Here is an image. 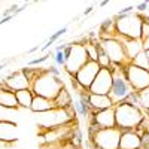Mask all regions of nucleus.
<instances>
[{
    "instance_id": "nucleus-1",
    "label": "nucleus",
    "mask_w": 149,
    "mask_h": 149,
    "mask_svg": "<svg viewBox=\"0 0 149 149\" xmlns=\"http://www.w3.org/2000/svg\"><path fill=\"white\" fill-rule=\"evenodd\" d=\"M113 107H115V124L121 133L134 130L143 121L142 112L139 110V107H136L133 104L118 103Z\"/></svg>"
},
{
    "instance_id": "nucleus-2",
    "label": "nucleus",
    "mask_w": 149,
    "mask_h": 149,
    "mask_svg": "<svg viewBox=\"0 0 149 149\" xmlns=\"http://www.w3.org/2000/svg\"><path fill=\"white\" fill-rule=\"evenodd\" d=\"M63 82L60 81L58 76H54L51 74L48 70H43L39 78H37L31 85H30V90L33 91L34 95H39V97H45L49 98V100H54L55 95L58 94V91L63 88Z\"/></svg>"
},
{
    "instance_id": "nucleus-3",
    "label": "nucleus",
    "mask_w": 149,
    "mask_h": 149,
    "mask_svg": "<svg viewBox=\"0 0 149 149\" xmlns=\"http://www.w3.org/2000/svg\"><path fill=\"white\" fill-rule=\"evenodd\" d=\"M142 19L137 14H130V15H116L115 21V33L119 37L125 39H140L142 34Z\"/></svg>"
},
{
    "instance_id": "nucleus-4",
    "label": "nucleus",
    "mask_w": 149,
    "mask_h": 149,
    "mask_svg": "<svg viewBox=\"0 0 149 149\" xmlns=\"http://www.w3.org/2000/svg\"><path fill=\"white\" fill-rule=\"evenodd\" d=\"M112 72V86H110V91H109V97L113 104L121 103L124 98H125L133 90L128 84V81L124 78V74L121 72V66L116 64H112V67L109 69Z\"/></svg>"
},
{
    "instance_id": "nucleus-5",
    "label": "nucleus",
    "mask_w": 149,
    "mask_h": 149,
    "mask_svg": "<svg viewBox=\"0 0 149 149\" xmlns=\"http://www.w3.org/2000/svg\"><path fill=\"white\" fill-rule=\"evenodd\" d=\"M121 72L131 86L133 91H142L149 86V70L140 69L131 63L121 66Z\"/></svg>"
},
{
    "instance_id": "nucleus-6",
    "label": "nucleus",
    "mask_w": 149,
    "mask_h": 149,
    "mask_svg": "<svg viewBox=\"0 0 149 149\" xmlns=\"http://www.w3.org/2000/svg\"><path fill=\"white\" fill-rule=\"evenodd\" d=\"M119 137L121 131L113 127V128H104L98 131L93 137V146L95 149H118L119 148Z\"/></svg>"
},
{
    "instance_id": "nucleus-7",
    "label": "nucleus",
    "mask_w": 149,
    "mask_h": 149,
    "mask_svg": "<svg viewBox=\"0 0 149 149\" xmlns=\"http://www.w3.org/2000/svg\"><path fill=\"white\" fill-rule=\"evenodd\" d=\"M102 48L104 49V52L107 54V57L110 58L112 64H116V66H124V64H128L130 61L125 57V51H124V46L122 43L118 40V37L115 34V37H110V39L102 40Z\"/></svg>"
},
{
    "instance_id": "nucleus-8",
    "label": "nucleus",
    "mask_w": 149,
    "mask_h": 149,
    "mask_svg": "<svg viewBox=\"0 0 149 149\" xmlns=\"http://www.w3.org/2000/svg\"><path fill=\"white\" fill-rule=\"evenodd\" d=\"M86 61H88V58H86V52H85L84 45H79V43L72 45V54L66 61V72L70 76H74Z\"/></svg>"
},
{
    "instance_id": "nucleus-9",
    "label": "nucleus",
    "mask_w": 149,
    "mask_h": 149,
    "mask_svg": "<svg viewBox=\"0 0 149 149\" xmlns=\"http://www.w3.org/2000/svg\"><path fill=\"white\" fill-rule=\"evenodd\" d=\"M110 86H112V72L109 69H100L91 86L88 88V93L97 95H107L110 91Z\"/></svg>"
},
{
    "instance_id": "nucleus-10",
    "label": "nucleus",
    "mask_w": 149,
    "mask_h": 149,
    "mask_svg": "<svg viewBox=\"0 0 149 149\" xmlns=\"http://www.w3.org/2000/svg\"><path fill=\"white\" fill-rule=\"evenodd\" d=\"M98 72H100V66H98L95 61H86V63L79 69V72L74 74V78H76L78 82L88 91V88L91 86L93 81L98 74Z\"/></svg>"
},
{
    "instance_id": "nucleus-11",
    "label": "nucleus",
    "mask_w": 149,
    "mask_h": 149,
    "mask_svg": "<svg viewBox=\"0 0 149 149\" xmlns=\"http://www.w3.org/2000/svg\"><path fill=\"white\" fill-rule=\"evenodd\" d=\"M2 82L8 86L9 90H12L14 93L17 91H21V90H27L30 88V82L27 81V78L24 76V73L19 70V72H14L10 73L9 76H6L5 79H2Z\"/></svg>"
},
{
    "instance_id": "nucleus-12",
    "label": "nucleus",
    "mask_w": 149,
    "mask_h": 149,
    "mask_svg": "<svg viewBox=\"0 0 149 149\" xmlns=\"http://www.w3.org/2000/svg\"><path fill=\"white\" fill-rule=\"evenodd\" d=\"M116 37L122 43L124 51H125V57L130 63L143 51V43L140 39H125V37H119V36H116Z\"/></svg>"
},
{
    "instance_id": "nucleus-13",
    "label": "nucleus",
    "mask_w": 149,
    "mask_h": 149,
    "mask_svg": "<svg viewBox=\"0 0 149 149\" xmlns=\"http://www.w3.org/2000/svg\"><path fill=\"white\" fill-rule=\"evenodd\" d=\"M93 121H95L103 130L104 128H113V127H116V124H115V107L98 110L97 113L93 115Z\"/></svg>"
},
{
    "instance_id": "nucleus-14",
    "label": "nucleus",
    "mask_w": 149,
    "mask_h": 149,
    "mask_svg": "<svg viewBox=\"0 0 149 149\" xmlns=\"http://www.w3.org/2000/svg\"><path fill=\"white\" fill-rule=\"evenodd\" d=\"M119 149H140V137L134 133V130L121 133Z\"/></svg>"
},
{
    "instance_id": "nucleus-15",
    "label": "nucleus",
    "mask_w": 149,
    "mask_h": 149,
    "mask_svg": "<svg viewBox=\"0 0 149 149\" xmlns=\"http://www.w3.org/2000/svg\"><path fill=\"white\" fill-rule=\"evenodd\" d=\"M115 104L112 103L109 95H97V94H90V107L94 113H97L98 110H104L109 107H113ZM93 113V115H94Z\"/></svg>"
},
{
    "instance_id": "nucleus-16",
    "label": "nucleus",
    "mask_w": 149,
    "mask_h": 149,
    "mask_svg": "<svg viewBox=\"0 0 149 149\" xmlns=\"http://www.w3.org/2000/svg\"><path fill=\"white\" fill-rule=\"evenodd\" d=\"M30 109L33 112H39V113H40V112H49V110L55 109V106H54V100H49V98H45V97L34 95Z\"/></svg>"
},
{
    "instance_id": "nucleus-17",
    "label": "nucleus",
    "mask_w": 149,
    "mask_h": 149,
    "mask_svg": "<svg viewBox=\"0 0 149 149\" xmlns=\"http://www.w3.org/2000/svg\"><path fill=\"white\" fill-rule=\"evenodd\" d=\"M72 103H73V100H72L70 93L63 86V88L58 91V94L55 95V98H54L55 109H67V107L72 106Z\"/></svg>"
},
{
    "instance_id": "nucleus-18",
    "label": "nucleus",
    "mask_w": 149,
    "mask_h": 149,
    "mask_svg": "<svg viewBox=\"0 0 149 149\" xmlns=\"http://www.w3.org/2000/svg\"><path fill=\"white\" fill-rule=\"evenodd\" d=\"M15 97H17L18 106H22V107H31L34 94H33V91H31L30 88H27V90L17 91V93H15Z\"/></svg>"
},
{
    "instance_id": "nucleus-19",
    "label": "nucleus",
    "mask_w": 149,
    "mask_h": 149,
    "mask_svg": "<svg viewBox=\"0 0 149 149\" xmlns=\"http://www.w3.org/2000/svg\"><path fill=\"white\" fill-rule=\"evenodd\" d=\"M97 64L100 66V69H110L112 67V61L104 52V49L102 48V42L98 45V57H97Z\"/></svg>"
},
{
    "instance_id": "nucleus-20",
    "label": "nucleus",
    "mask_w": 149,
    "mask_h": 149,
    "mask_svg": "<svg viewBox=\"0 0 149 149\" xmlns=\"http://www.w3.org/2000/svg\"><path fill=\"white\" fill-rule=\"evenodd\" d=\"M131 64L137 66V67H140V69H145V70H149V60H148L146 52L142 51L137 57H136V58L131 61Z\"/></svg>"
},
{
    "instance_id": "nucleus-21",
    "label": "nucleus",
    "mask_w": 149,
    "mask_h": 149,
    "mask_svg": "<svg viewBox=\"0 0 149 149\" xmlns=\"http://www.w3.org/2000/svg\"><path fill=\"white\" fill-rule=\"evenodd\" d=\"M66 31H67V27H63V29H60L58 31H55V33H54V34H52L51 37H49V39H48V42H46V43H45V46L42 48V51H45V49H48V48L51 46V45H52L54 42H57V40H58L60 37L63 36V34H64Z\"/></svg>"
},
{
    "instance_id": "nucleus-22",
    "label": "nucleus",
    "mask_w": 149,
    "mask_h": 149,
    "mask_svg": "<svg viewBox=\"0 0 149 149\" xmlns=\"http://www.w3.org/2000/svg\"><path fill=\"white\" fill-rule=\"evenodd\" d=\"M139 97H140V106L148 110L149 109V86L142 90V91H139Z\"/></svg>"
},
{
    "instance_id": "nucleus-23",
    "label": "nucleus",
    "mask_w": 149,
    "mask_h": 149,
    "mask_svg": "<svg viewBox=\"0 0 149 149\" xmlns=\"http://www.w3.org/2000/svg\"><path fill=\"white\" fill-rule=\"evenodd\" d=\"M54 60H55V63H57L58 66H66V58H64L63 51L55 52V54H54Z\"/></svg>"
},
{
    "instance_id": "nucleus-24",
    "label": "nucleus",
    "mask_w": 149,
    "mask_h": 149,
    "mask_svg": "<svg viewBox=\"0 0 149 149\" xmlns=\"http://www.w3.org/2000/svg\"><path fill=\"white\" fill-rule=\"evenodd\" d=\"M48 57H49V55H43V57H40V58H34V60H31L30 63H29V66H36V64H42V63H45V61L48 60Z\"/></svg>"
},
{
    "instance_id": "nucleus-25",
    "label": "nucleus",
    "mask_w": 149,
    "mask_h": 149,
    "mask_svg": "<svg viewBox=\"0 0 149 149\" xmlns=\"http://www.w3.org/2000/svg\"><path fill=\"white\" fill-rule=\"evenodd\" d=\"M49 73H51V74H54V76H60V70L55 67V66H51V67H48L46 69Z\"/></svg>"
},
{
    "instance_id": "nucleus-26",
    "label": "nucleus",
    "mask_w": 149,
    "mask_h": 149,
    "mask_svg": "<svg viewBox=\"0 0 149 149\" xmlns=\"http://www.w3.org/2000/svg\"><path fill=\"white\" fill-rule=\"evenodd\" d=\"M136 9H137L139 12H145V10L148 9V3H140V5L136 6Z\"/></svg>"
},
{
    "instance_id": "nucleus-27",
    "label": "nucleus",
    "mask_w": 149,
    "mask_h": 149,
    "mask_svg": "<svg viewBox=\"0 0 149 149\" xmlns=\"http://www.w3.org/2000/svg\"><path fill=\"white\" fill-rule=\"evenodd\" d=\"M142 43H143V51H149V36L142 40Z\"/></svg>"
},
{
    "instance_id": "nucleus-28",
    "label": "nucleus",
    "mask_w": 149,
    "mask_h": 149,
    "mask_svg": "<svg viewBox=\"0 0 149 149\" xmlns=\"http://www.w3.org/2000/svg\"><path fill=\"white\" fill-rule=\"evenodd\" d=\"M14 17H3L2 19H0V26H2V24H5V22H8V21H10Z\"/></svg>"
},
{
    "instance_id": "nucleus-29",
    "label": "nucleus",
    "mask_w": 149,
    "mask_h": 149,
    "mask_svg": "<svg viewBox=\"0 0 149 149\" xmlns=\"http://www.w3.org/2000/svg\"><path fill=\"white\" fill-rule=\"evenodd\" d=\"M93 12V6H90V8H86L85 10H84V15H88V14H91Z\"/></svg>"
},
{
    "instance_id": "nucleus-30",
    "label": "nucleus",
    "mask_w": 149,
    "mask_h": 149,
    "mask_svg": "<svg viewBox=\"0 0 149 149\" xmlns=\"http://www.w3.org/2000/svg\"><path fill=\"white\" fill-rule=\"evenodd\" d=\"M37 49H39V46H34V48H31L29 52H34V51H37Z\"/></svg>"
},
{
    "instance_id": "nucleus-31",
    "label": "nucleus",
    "mask_w": 149,
    "mask_h": 149,
    "mask_svg": "<svg viewBox=\"0 0 149 149\" xmlns=\"http://www.w3.org/2000/svg\"><path fill=\"white\" fill-rule=\"evenodd\" d=\"M146 52V55H148V60H149V51H145Z\"/></svg>"
}]
</instances>
